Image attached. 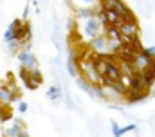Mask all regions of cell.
I'll use <instances>...</instances> for the list:
<instances>
[{"instance_id": "cell-9", "label": "cell", "mask_w": 155, "mask_h": 137, "mask_svg": "<svg viewBox=\"0 0 155 137\" xmlns=\"http://www.w3.org/2000/svg\"><path fill=\"white\" fill-rule=\"evenodd\" d=\"M58 126H60V132H71L72 123L69 119H61V121H58Z\"/></svg>"}, {"instance_id": "cell-10", "label": "cell", "mask_w": 155, "mask_h": 137, "mask_svg": "<svg viewBox=\"0 0 155 137\" xmlns=\"http://www.w3.org/2000/svg\"><path fill=\"white\" fill-rule=\"evenodd\" d=\"M29 110V105L25 101H18V114H25Z\"/></svg>"}, {"instance_id": "cell-4", "label": "cell", "mask_w": 155, "mask_h": 137, "mask_svg": "<svg viewBox=\"0 0 155 137\" xmlns=\"http://www.w3.org/2000/svg\"><path fill=\"white\" fill-rule=\"evenodd\" d=\"M119 33H121L123 38H135V36H139V22H137V18L123 22L119 25Z\"/></svg>"}, {"instance_id": "cell-11", "label": "cell", "mask_w": 155, "mask_h": 137, "mask_svg": "<svg viewBox=\"0 0 155 137\" xmlns=\"http://www.w3.org/2000/svg\"><path fill=\"white\" fill-rule=\"evenodd\" d=\"M110 126H112V134H114V137H121V134H119V132H121V128L117 126L116 121H110Z\"/></svg>"}, {"instance_id": "cell-8", "label": "cell", "mask_w": 155, "mask_h": 137, "mask_svg": "<svg viewBox=\"0 0 155 137\" xmlns=\"http://www.w3.org/2000/svg\"><path fill=\"white\" fill-rule=\"evenodd\" d=\"M137 11H139L143 16H150L152 11H153V2H148V0L143 2V0H141V2L137 4Z\"/></svg>"}, {"instance_id": "cell-6", "label": "cell", "mask_w": 155, "mask_h": 137, "mask_svg": "<svg viewBox=\"0 0 155 137\" xmlns=\"http://www.w3.org/2000/svg\"><path fill=\"white\" fill-rule=\"evenodd\" d=\"M63 96H65V90H63V87H61V85H56V83H54L52 87H49V89H47V98H49L52 103H56L58 99H61Z\"/></svg>"}, {"instance_id": "cell-5", "label": "cell", "mask_w": 155, "mask_h": 137, "mask_svg": "<svg viewBox=\"0 0 155 137\" xmlns=\"http://www.w3.org/2000/svg\"><path fill=\"white\" fill-rule=\"evenodd\" d=\"M16 58H18V63H20L22 67H25V68L38 67V58H36V54H35V52H31V51L22 49V51L16 54Z\"/></svg>"}, {"instance_id": "cell-12", "label": "cell", "mask_w": 155, "mask_h": 137, "mask_svg": "<svg viewBox=\"0 0 155 137\" xmlns=\"http://www.w3.org/2000/svg\"><path fill=\"white\" fill-rule=\"evenodd\" d=\"M79 4H83V5H94L96 0H79Z\"/></svg>"}, {"instance_id": "cell-7", "label": "cell", "mask_w": 155, "mask_h": 137, "mask_svg": "<svg viewBox=\"0 0 155 137\" xmlns=\"http://www.w3.org/2000/svg\"><path fill=\"white\" fill-rule=\"evenodd\" d=\"M13 110H11V105H0V123L5 125L9 121H13Z\"/></svg>"}, {"instance_id": "cell-3", "label": "cell", "mask_w": 155, "mask_h": 137, "mask_svg": "<svg viewBox=\"0 0 155 137\" xmlns=\"http://www.w3.org/2000/svg\"><path fill=\"white\" fill-rule=\"evenodd\" d=\"M20 99H22V94L15 92L9 85L0 81V105H11V103L20 101Z\"/></svg>"}, {"instance_id": "cell-13", "label": "cell", "mask_w": 155, "mask_h": 137, "mask_svg": "<svg viewBox=\"0 0 155 137\" xmlns=\"http://www.w3.org/2000/svg\"><path fill=\"white\" fill-rule=\"evenodd\" d=\"M137 2H141V0H137Z\"/></svg>"}, {"instance_id": "cell-2", "label": "cell", "mask_w": 155, "mask_h": 137, "mask_svg": "<svg viewBox=\"0 0 155 137\" xmlns=\"http://www.w3.org/2000/svg\"><path fill=\"white\" fill-rule=\"evenodd\" d=\"M18 76L24 83V87L27 90H36L40 85L43 83V74L38 67H33V68H25V67H18Z\"/></svg>"}, {"instance_id": "cell-1", "label": "cell", "mask_w": 155, "mask_h": 137, "mask_svg": "<svg viewBox=\"0 0 155 137\" xmlns=\"http://www.w3.org/2000/svg\"><path fill=\"white\" fill-rule=\"evenodd\" d=\"M79 25H81L79 33L83 36V40H87V42H90V40L105 34V29H107L105 24L99 18V13L94 15V16H90V18H87V20H83V22H79Z\"/></svg>"}]
</instances>
